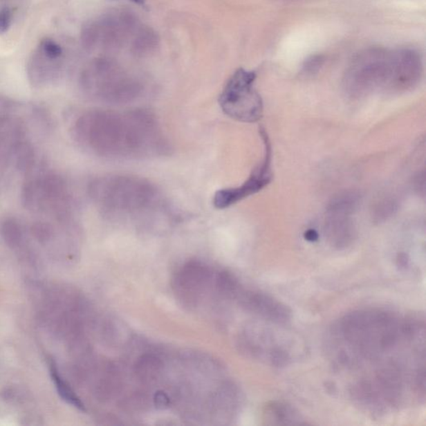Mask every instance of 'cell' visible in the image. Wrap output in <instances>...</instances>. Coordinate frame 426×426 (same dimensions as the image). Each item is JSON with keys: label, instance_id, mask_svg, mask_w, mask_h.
<instances>
[{"label": "cell", "instance_id": "cell-1", "mask_svg": "<svg viewBox=\"0 0 426 426\" xmlns=\"http://www.w3.org/2000/svg\"><path fill=\"white\" fill-rule=\"evenodd\" d=\"M425 322L385 309H364L343 317L331 333V353L340 368L356 370L369 363L425 348ZM400 358H404L402 356Z\"/></svg>", "mask_w": 426, "mask_h": 426}, {"label": "cell", "instance_id": "cell-2", "mask_svg": "<svg viewBox=\"0 0 426 426\" xmlns=\"http://www.w3.org/2000/svg\"><path fill=\"white\" fill-rule=\"evenodd\" d=\"M73 131L81 146L105 159L136 161L163 157L172 150L158 118L142 109L90 110Z\"/></svg>", "mask_w": 426, "mask_h": 426}, {"label": "cell", "instance_id": "cell-3", "mask_svg": "<svg viewBox=\"0 0 426 426\" xmlns=\"http://www.w3.org/2000/svg\"><path fill=\"white\" fill-rule=\"evenodd\" d=\"M88 192L98 212L109 222L154 230L173 224L178 218L162 190L138 176H101L90 182Z\"/></svg>", "mask_w": 426, "mask_h": 426}, {"label": "cell", "instance_id": "cell-4", "mask_svg": "<svg viewBox=\"0 0 426 426\" xmlns=\"http://www.w3.org/2000/svg\"><path fill=\"white\" fill-rule=\"evenodd\" d=\"M81 84L92 100L111 106L132 104L145 90L137 76L109 58L94 60L82 75Z\"/></svg>", "mask_w": 426, "mask_h": 426}, {"label": "cell", "instance_id": "cell-5", "mask_svg": "<svg viewBox=\"0 0 426 426\" xmlns=\"http://www.w3.org/2000/svg\"><path fill=\"white\" fill-rule=\"evenodd\" d=\"M393 50L369 48L351 61L343 77V88L354 98L368 95L376 90L390 88L392 77Z\"/></svg>", "mask_w": 426, "mask_h": 426}, {"label": "cell", "instance_id": "cell-6", "mask_svg": "<svg viewBox=\"0 0 426 426\" xmlns=\"http://www.w3.org/2000/svg\"><path fill=\"white\" fill-rule=\"evenodd\" d=\"M255 72L239 68L221 93V109L229 118L241 122H256L263 115V102L255 89Z\"/></svg>", "mask_w": 426, "mask_h": 426}, {"label": "cell", "instance_id": "cell-7", "mask_svg": "<svg viewBox=\"0 0 426 426\" xmlns=\"http://www.w3.org/2000/svg\"><path fill=\"white\" fill-rule=\"evenodd\" d=\"M138 19L129 11L116 10L90 22L82 30L81 40L87 49L100 46L106 50H117L136 35Z\"/></svg>", "mask_w": 426, "mask_h": 426}, {"label": "cell", "instance_id": "cell-8", "mask_svg": "<svg viewBox=\"0 0 426 426\" xmlns=\"http://www.w3.org/2000/svg\"><path fill=\"white\" fill-rule=\"evenodd\" d=\"M290 340L272 328L256 327L246 331L243 348L254 358L272 367H285L293 360Z\"/></svg>", "mask_w": 426, "mask_h": 426}, {"label": "cell", "instance_id": "cell-9", "mask_svg": "<svg viewBox=\"0 0 426 426\" xmlns=\"http://www.w3.org/2000/svg\"><path fill=\"white\" fill-rule=\"evenodd\" d=\"M261 138L265 147V154L261 165L252 171L251 175L241 186L224 188L216 192L212 203L216 209L223 210L233 206L248 196L257 194L272 182V145L265 129H261Z\"/></svg>", "mask_w": 426, "mask_h": 426}, {"label": "cell", "instance_id": "cell-10", "mask_svg": "<svg viewBox=\"0 0 426 426\" xmlns=\"http://www.w3.org/2000/svg\"><path fill=\"white\" fill-rule=\"evenodd\" d=\"M209 270L203 262L189 261L176 275L175 293L184 304L189 307L198 305L211 278Z\"/></svg>", "mask_w": 426, "mask_h": 426}, {"label": "cell", "instance_id": "cell-11", "mask_svg": "<svg viewBox=\"0 0 426 426\" xmlns=\"http://www.w3.org/2000/svg\"><path fill=\"white\" fill-rule=\"evenodd\" d=\"M423 75V62L420 53L412 48L393 50L391 91L405 92L416 87Z\"/></svg>", "mask_w": 426, "mask_h": 426}, {"label": "cell", "instance_id": "cell-12", "mask_svg": "<svg viewBox=\"0 0 426 426\" xmlns=\"http://www.w3.org/2000/svg\"><path fill=\"white\" fill-rule=\"evenodd\" d=\"M237 296L246 310L272 324H286L292 318L289 307L268 294L257 290H240Z\"/></svg>", "mask_w": 426, "mask_h": 426}, {"label": "cell", "instance_id": "cell-13", "mask_svg": "<svg viewBox=\"0 0 426 426\" xmlns=\"http://www.w3.org/2000/svg\"><path fill=\"white\" fill-rule=\"evenodd\" d=\"M352 215L353 213L326 209L324 231L331 247L345 249L353 243L356 232Z\"/></svg>", "mask_w": 426, "mask_h": 426}, {"label": "cell", "instance_id": "cell-14", "mask_svg": "<svg viewBox=\"0 0 426 426\" xmlns=\"http://www.w3.org/2000/svg\"><path fill=\"white\" fill-rule=\"evenodd\" d=\"M262 420L268 425H305L306 422L303 419L301 414L292 405L281 402V401H272L266 405L262 411Z\"/></svg>", "mask_w": 426, "mask_h": 426}, {"label": "cell", "instance_id": "cell-15", "mask_svg": "<svg viewBox=\"0 0 426 426\" xmlns=\"http://www.w3.org/2000/svg\"><path fill=\"white\" fill-rule=\"evenodd\" d=\"M24 129L19 122L10 118L0 120V162L6 163L23 142Z\"/></svg>", "mask_w": 426, "mask_h": 426}, {"label": "cell", "instance_id": "cell-16", "mask_svg": "<svg viewBox=\"0 0 426 426\" xmlns=\"http://www.w3.org/2000/svg\"><path fill=\"white\" fill-rule=\"evenodd\" d=\"M57 60L48 59L39 49L33 53L28 64V75L35 85H42L53 77V62Z\"/></svg>", "mask_w": 426, "mask_h": 426}, {"label": "cell", "instance_id": "cell-17", "mask_svg": "<svg viewBox=\"0 0 426 426\" xmlns=\"http://www.w3.org/2000/svg\"><path fill=\"white\" fill-rule=\"evenodd\" d=\"M158 36L153 30L140 27L133 37L131 49L138 56L149 55L158 46Z\"/></svg>", "mask_w": 426, "mask_h": 426}, {"label": "cell", "instance_id": "cell-18", "mask_svg": "<svg viewBox=\"0 0 426 426\" xmlns=\"http://www.w3.org/2000/svg\"><path fill=\"white\" fill-rule=\"evenodd\" d=\"M49 369H50V375L53 382H55L57 391H58L61 398L66 401L69 405H73V407L79 409L80 411H85L86 409L84 403L82 402L75 391L72 390L71 386L65 382L62 376L59 374L58 368H57L55 363L53 362V360L49 363Z\"/></svg>", "mask_w": 426, "mask_h": 426}, {"label": "cell", "instance_id": "cell-19", "mask_svg": "<svg viewBox=\"0 0 426 426\" xmlns=\"http://www.w3.org/2000/svg\"><path fill=\"white\" fill-rule=\"evenodd\" d=\"M1 234L6 243L11 248L17 247L22 240L21 228L13 219L6 220L1 225Z\"/></svg>", "mask_w": 426, "mask_h": 426}, {"label": "cell", "instance_id": "cell-20", "mask_svg": "<svg viewBox=\"0 0 426 426\" xmlns=\"http://www.w3.org/2000/svg\"><path fill=\"white\" fill-rule=\"evenodd\" d=\"M160 363L158 359L154 356H145L139 360L136 369L143 379H153L157 376Z\"/></svg>", "mask_w": 426, "mask_h": 426}, {"label": "cell", "instance_id": "cell-21", "mask_svg": "<svg viewBox=\"0 0 426 426\" xmlns=\"http://www.w3.org/2000/svg\"><path fill=\"white\" fill-rule=\"evenodd\" d=\"M397 204L394 200L385 199L376 205L373 212V219L376 223H382L394 215Z\"/></svg>", "mask_w": 426, "mask_h": 426}, {"label": "cell", "instance_id": "cell-22", "mask_svg": "<svg viewBox=\"0 0 426 426\" xmlns=\"http://www.w3.org/2000/svg\"><path fill=\"white\" fill-rule=\"evenodd\" d=\"M39 49L48 59L58 60L62 55V48L52 39H44L41 41Z\"/></svg>", "mask_w": 426, "mask_h": 426}, {"label": "cell", "instance_id": "cell-23", "mask_svg": "<svg viewBox=\"0 0 426 426\" xmlns=\"http://www.w3.org/2000/svg\"><path fill=\"white\" fill-rule=\"evenodd\" d=\"M32 231L36 239L42 243L50 239L53 235V228L48 223H35L33 226Z\"/></svg>", "mask_w": 426, "mask_h": 426}, {"label": "cell", "instance_id": "cell-24", "mask_svg": "<svg viewBox=\"0 0 426 426\" xmlns=\"http://www.w3.org/2000/svg\"><path fill=\"white\" fill-rule=\"evenodd\" d=\"M13 21V11L9 7L3 8L0 10V35H5Z\"/></svg>", "mask_w": 426, "mask_h": 426}, {"label": "cell", "instance_id": "cell-25", "mask_svg": "<svg viewBox=\"0 0 426 426\" xmlns=\"http://www.w3.org/2000/svg\"><path fill=\"white\" fill-rule=\"evenodd\" d=\"M154 400L156 407L160 409H165L170 405L169 397L163 391L156 392Z\"/></svg>", "mask_w": 426, "mask_h": 426}, {"label": "cell", "instance_id": "cell-26", "mask_svg": "<svg viewBox=\"0 0 426 426\" xmlns=\"http://www.w3.org/2000/svg\"><path fill=\"white\" fill-rule=\"evenodd\" d=\"M322 62V60L321 58H317V57H315V58L311 59L308 61V62H307V64L306 65V71L308 72H314L315 71H317V69L321 66Z\"/></svg>", "mask_w": 426, "mask_h": 426}, {"label": "cell", "instance_id": "cell-27", "mask_svg": "<svg viewBox=\"0 0 426 426\" xmlns=\"http://www.w3.org/2000/svg\"><path fill=\"white\" fill-rule=\"evenodd\" d=\"M305 239L309 241H315L318 239V233L314 229H309L305 232Z\"/></svg>", "mask_w": 426, "mask_h": 426}, {"label": "cell", "instance_id": "cell-28", "mask_svg": "<svg viewBox=\"0 0 426 426\" xmlns=\"http://www.w3.org/2000/svg\"><path fill=\"white\" fill-rule=\"evenodd\" d=\"M133 2L139 6H145V0H132Z\"/></svg>", "mask_w": 426, "mask_h": 426}]
</instances>
